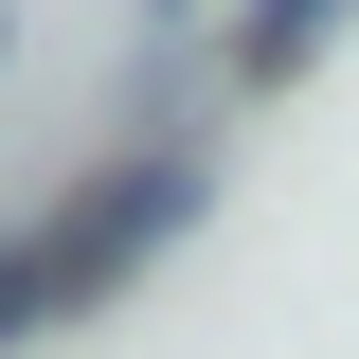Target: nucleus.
<instances>
[{
  "label": "nucleus",
  "instance_id": "nucleus-2",
  "mask_svg": "<svg viewBox=\"0 0 359 359\" xmlns=\"http://www.w3.org/2000/svg\"><path fill=\"white\" fill-rule=\"evenodd\" d=\"M341 18H359V0H252V18H233V72H252V90H269V72H306Z\"/></svg>",
  "mask_w": 359,
  "mask_h": 359
},
{
  "label": "nucleus",
  "instance_id": "nucleus-1",
  "mask_svg": "<svg viewBox=\"0 0 359 359\" xmlns=\"http://www.w3.org/2000/svg\"><path fill=\"white\" fill-rule=\"evenodd\" d=\"M198 198H216V162H198V144H126V162H90L36 233H0V341H36V323L108 306L144 252H180V233H198Z\"/></svg>",
  "mask_w": 359,
  "mask_h": 359
},
{
  "label": "nucleus",
  "instance_id": "nucleus-3",
  "mask_svg": "<svg viewBox=\"0 0 359 359\" xmlns=\"http://www.w3.org/2000/svg\"><path fill=\"white\" fill-rule=\"evenodd\" d=\"M0 54H18V0H0Z\"/></svg>",
  "mask_w": 359,
  "mask_h": 359
}]
</instances>
